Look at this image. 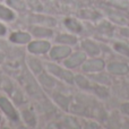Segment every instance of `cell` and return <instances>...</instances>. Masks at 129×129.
<instances>
[{
  "label": "cell",
  "instance_id": "1",
  "mask_svg": "<svg viewBox=\"0 0 129 129\" xmlns=\"http://www.w3.org/2000/svg\"><path fill=\"white\" fill-rule=\"evenodd\" d=\"M47 67H48V69H49L51 73L54 74V75H57V76H59V77L66 79L68 83H73L74 76L71 75L69 71H66V70H63V69L59 68L58 66H54V64H51V63H49Z\"/></svg>",
  "mask_w": 129,
  "mask_h": 129
},
{
  "label": "cell",
  "instance_id": "2",
  "mask_svg": "<svg viewBox=\"0 0 129 129\" xmlns=\"http://www.w3.org/2000/svg\"><path fill=\"white\" fill-rule=\"evenodd\" d=\"M0 108L6 112V114L13 120H17V114H16V111L14 110V108L11 107L10 102L7 100L6 98H0Z\"/></svg>",
  "mask_w": 129,
  "mask_h": 129
},
{
  "label": "cell",
  "instance_id": "3",
  "mask_svg": "<svg viewBox=\"0 0 129 129\" xmlns=\"http://www.w3.org/2000/svg\"><path fill=\"white\" fill-rule=\"evenodd\" d=\"M104 62L101 59H94V60H88L83 64V69L85 71H98L103 69Z\"/></svg>",
  "mask_w": 129,
  "mask_h": 129
},
{
  "label": "cell",
  "instance_id": "4",
  "mask_svg": "<svg viewBox=\"0 0 129 129\" xmlns=\"http://www.w3.org/2000/svg\"><path fill=\"white\" fill-rule=\"evenodd\" d=\"M50 44L44 41H39V42H33L28 45V50L33 53H44L49 50Z\"/></svg>",
  "mask_w": 129,
  "mask_h": 129
},
{
  "label": "cell",
  "instance_id": "5",
  "mask_svg": "<svg viewBox=\"0 0 129 129\" xmlns=\"http://www.w3.org/2000/svg\"><path fill=\"white\" fill-rule=\"evenodd\" d=\"M109 68V71L113 74H118V75H123V74H127L129 70V67L125 63H118V62H113L110 63L108 66Z\"/></svg>",
  "mask_w": 129,
  "mask_h": 129
},
{
  "label": "cell",
  "instance_id": "6",
  "mask_svg": "<svg viewBox=\"0 0 129 129\" xmlns=\"http://www.w3.org/2000/svg\"><path fill=\"white\" fill-rule=\"evenodd\" d=\"M70 53V49L67 47H56L52 49L51 51V57L56 59H60V58H64L68 54Z\"/></svg>",
  "mask_w": 129,
  "mask_h": 129
},
{
  "label": "cell",
  "instance_id": "7",
  "mask_svg": "<svg viewBox=\"0 0 129 129\" xmlns=\"http://www.w3.org/2000/svg\"><path fill=\"white\" fill-rule=\"evenodd\" d=\"M84 60H85V56H84V53L79 52V53H76L75 56H73L70 59L66 60L64 64H66L67 67H76V66H78L79 63H82Z\"/></svg>",
  "mask_w": 129,
  "mask_h": 129
},
{
  "label": "cell",
  "instance_id": "8",
  "mask_svg": "<svg viewBox=\"0 0 129 129\" xmlns=\"http://www.w3.org/2000/svg\"><path fill=\"white\" fill-rule=\"evenodd\" d=\"M29 35L26 33H23V32H17V33H14L13 35L10 36V40L13 42L16 43H26L29 41Z\"/></svg>",
  "mask_w": 129,
  "mask_h": 129
},
{
  "label": "cell",
  "instance_id": "9",
  "mask_svg": "<svg viewBox=\"0 0 129 129\" xmlns=\"http://www.w3.org/2000/svg\"><path fill=\"white\" fill-rule=\"evenodd\" d=\"M82 47L91 54H98L99 52H100V49H99L98 45H95L94 43L89 42V41H84V42L82 43Z\"/></svg>",
  "mask_w": 129,
  "mask_h": 129
},
{
  "label": "cell",
  "instance_id": "10",
  "mask_svg": "<svg viewBox=\"0 0 129 129\" xmlns=\"http://www.w3.org/2000/svg\"><path fill=\"white\" fill-rule=\"evenodd\" d=\"M0 18L2 19H6V20H10L14 18V14L11 13L9 9L5 8V7L0 6Z\"/></svg>",
  "mask_w": 129,
  "mask_h": 129
},
{
  "label": "cell",
  "instance_id": "11",
  "mask_svg": "<svg viewBox=\"0 0 129 129\" xmlns=\"http://www.w3.org/2000/svg\"><path fill=\"white\" fill-rule=\"evenodd\" d=\"M66 25L67 27H69V28L71 29V31H75V32H80L82 31V26H80L79 24H78L76 20L74 19H66Z\"/></svg>",
  "mask_w": 129,
  "mask_h": 129
},
{
  "label": "cell",
  "instance_id": "12",
  "mask_svg": "<svg viewBox=\"0 0 129 129\" xmlns=\"http://www.w3.org/2000/svg\"><path fill=\"white\" fill-rule=\"evenodd\" d=\"M54 99H56V101L58 102V104H60L62 108L67 109V105H68V103H69L68 98H64V96L60 95V94H57V95H54Z\"/></svg>",
  "mask_w": 129,
  "mask_h": 129
},
{
  "label": "cell",
  "instance_id": "13",
  "mask_svg": "<svg viewBox=\"0 0 129 129\" xmlns=\"http://www.w3.org/2000/svg\"><path fill=\"white\" fill-rule=\"evenodd\" d=\"M34 34L39 36H51L52 35V32L50 29L47 28H41V27H38V28H34Z\"/></svg>",
  "mask_w": 129,
  "mask_h": 129
},
{
  "label": "cell",
  "instance_id": "14",
  "mask_svg": "<svg viewBox=\"0 0 129 129\" xmlns=\"http://www.w3.org/2000/svg\"><path fill=\"white\" fill-rule=\"evenodd\" d=\"M40 80L42 82V84H43V85H45L47 87H51V86H53V84H54L53 79H52V78H50L49 76L44 75V74H43V75H41Z\"/></svg>",
  "mask_w": 129,
  "mask_h": 129
},
{
  "label": "cell",
  "instance_id": "15",
  "mask_svg": "<svg viewBox=\"0 0 129 129\" xmlns=\"http://www.w3.org/2000/svg\"><path fill=\"white\" fill-rule=\"evenodd\" d=\"M59 42H64V43H69V44H75L76 43V39L73 38V36L69 35H61L58 38Z\"/></svg>",
  "mask_w": 129,
  "mask_h": 129
},
{
  "label": "cell",
  "instance_id": "16",
  "mask_svg": "<svg viewBox=\"0 0 129 129\" xmlns=\"http://www.w3.org/2000/svg\"><path fill=\"white\" fill-rule=\"evenodd\" d=\"M28 60H29V66H31V68L33 69L35 73H41V71H42V67H41V64L39 63L35 59H28Z\"/></svg>",
  "mask_w": 129,
  "mask_h": 129
},
{
  "label": "cell",
  "instance_id": "17",
  "mask_svg": "<svg viewBox=\"0 0 129 129\" xmlns=\"http://www.w3.org/2000/svg\"><path fill=\"white\" fill-rule=\"evenodd\" d=\"M24 118H25V120H26L31 126L35 125V118H34V114H32L31 112L24 111Z\"/></svg>",
  "mask_w": 129,
  "mask_h": 129
},
{
  "label": "cell",
  "instance_id": "18",
  "mask_svg": "<svg viewBox=\"0 0 129 129\" xmlns=\"http://www.w3.org/2000/svg\"><path fill=\"white\" fill-rule=\"evenodd\" d=\"M114 48H116V50H118L119 52H121V53L126 54V56H129V47L125 44H116L114 45Z\"/></svg>",
  "mask_w": 129,
  "mask_h": 129
},
{
  "label": "cell",
  "instance_id": "19",
  "mask_svg": "<svg viewBox=\"0 0 129 129\" xmlns=\"http://www.w3.org/2000/svg\"><path fill=\"white\" fill-rule=\"evenodd\" d=\"M8 4L16 9H24V4L20 0H8Z\"/></svg>",
  "mask_w": 129,
  "mask_h": 129
},
{
  "label": "cell",
  "instance_id": "20",
  "mask_svg": "<svg viewBox=\"0 0 129 129\" xmlns=\"http://www.w3.org/2000/svg\"><path fill=\"white\" fill-rule=\"evenodd\" d=\"M76 82H77L82 87H85V88L88 87V83H87V80L85 79L84 77H82V76H77V77H76Z\"/></svg>",
  "mask_w": 129,
  "mask_h": 129
},
{
  "label": "cell",
  "instance_id": "21",
  "mask_svg": "<svg viewBox=\"0 0 129 129\" xmlns=\"http://www.w3.org/2000/svg\"><path fill=\"white\" fill-rule=\"evenodd\" d=\"M122 109H123V111H125L126 113H128V114H129V104H123Z\"/></svg>",
  "mask_w": 129,
  "mask_h": 129
},
{
  "label": "cell",
  "instance_id": "22",
  "mask_svg": "<svg viewBox=\"0 0 129 129\" xmlns=\"http://www.w3.org/2000/svg\"><path fill=\"white\" fill-rule=\"evenodd\" d=\"M5 33H6V28H5V27L0 24V35H4Z\"/></svg>",
  "mask_w": 129,
  "mask_h": 129
},
{
  "label": "cell",
  "instance_id": "23",
  "mask_svg": "<svg viewBox=\"0 0 129 129\" xmlns=\"http://www.w3.org/2000/svg\"><path fill=\"white\" fill-rule=\"evenodd\" d=\"M122 34L123 35H127V36H129V29H122Z\"/></svg>",
  "mask_w": 129,
  "mask_h": 129
}]
</instances>
